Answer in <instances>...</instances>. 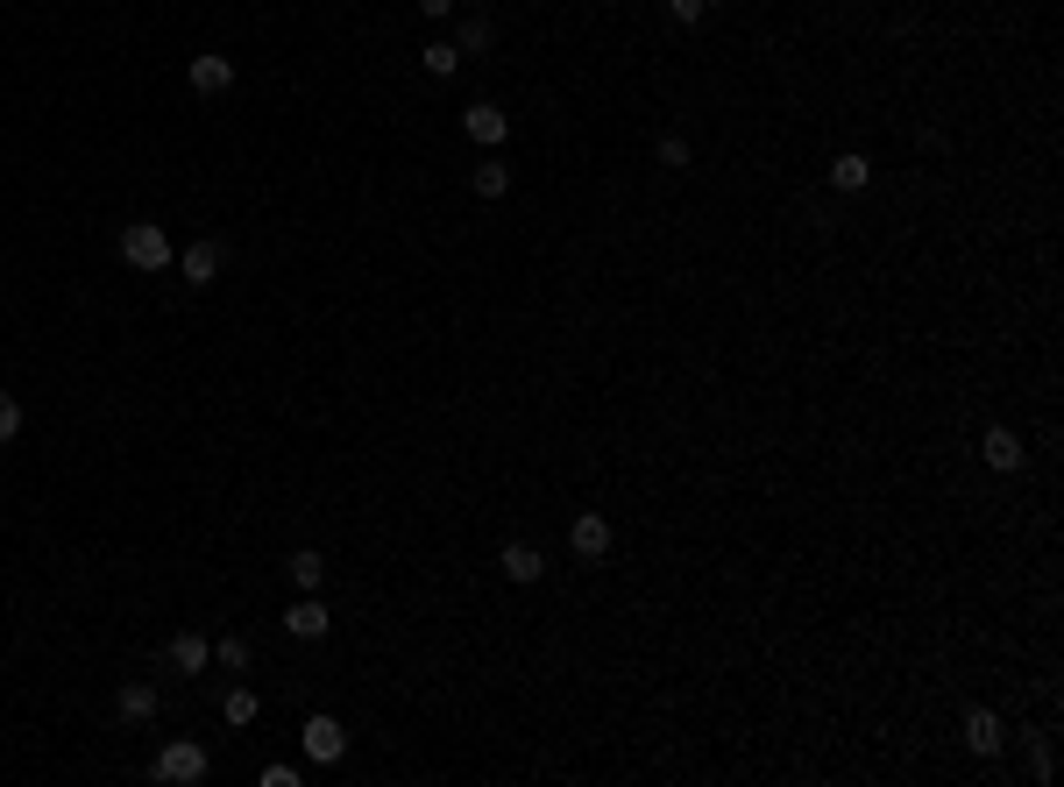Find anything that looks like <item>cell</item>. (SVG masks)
Instances as JSON below:
<instances>
[{
    "label": "cell",
    "instance_id": "cell-3",
    "mask_svg": "<svg viewBox=\"0 0 1064 787\" xmlns=\"http://www.w3.org/2000/svg\"><path fill=\"white\" fill-rule=\"evenodd\" d=\"M979 462L994 475H1022V462H1029V454H1022V433L1015 426H986L979 433Z\"/></svg>",
    "mask_w": 1064,
    "mask_h": 787
},
{
    "label": "cell",
    "instance_id": "cell-15",
    "mask_svg": "<svg viewBox=\"0 0 1064 787\" xmlns=\"http://www.w3.org/2000/svg\"><path fill=\"white\" fill-rule=\"evenodd\" d=\"M469 185H476V199H505V191H511V164L505 157H482L469 170Z\"/></svg>",
    "mask_w": 1064,
    "mask_h": 787
},
{
    "label": "cell",
    "instance_id": "cell-8",
    "mask_svg": "<svg viewBox=\"0 0 1064 787\" xmlns=\"http://www.w3.org/2000/svg\"><path fill=\"white\" fill-rule=\"evenodd\" d=\"M461 128H469V142H482V149H497L511 136V114L505 107H490V100H476L469 114H461Z\"/></svg>",
    "mask_w": 1064,
    "mask_h": 787
},
{
    "label": "cell",
    "instance_id": "cell-20",
    "mask_svg": "<svg viewBox=\"0 0 1064 787\" xmlns=\"http://www.w3.org/2000/svg\"><path fill=\"white\" fill-rule=\"evenodd\" d=\"M419 65L433 71V79H455V71H461V50H455V43H426V50H419Z\"/></svg>",
    "mask_w": 1064,
    "mask_h": 787
},
{
    "label": "cell",
    "instance_id": "cell-24",
    "mask_svg": "<svg viewBox=\"0 0 1064 787\" xmlns=\"http://www.w3.org/2000/svg\"><path fill=\"white\" fill-rule=\"evenodd\" d=\"M263 787H299V766H284V759L263 766Z\"/></svg>",
    "mask_w": 1064,
    "mask_h": 787
},
{
    "label": "cell",
    "instance_id": "cell-14",
    "mask_svg": "<svg viewBox=\"0 0 1064 787\" xmlns=\"http://www.w3.org/2000/svg\"><path fill=\"white\" fill-rule=\"evenodd\" d=\"M505 574H511L518 589H533L539 574H547V553H539V547H526V540H511V547H505Z\"/></svg>",
    "mask_w": 1064,
    "mask_h": 787
},
{
    "label": "cell",
    "instance_id": "cell-6",
    "mask_svg": "<svg viewBox=\"0 0 1064 787\" xmlns=\"http://www.w3.org/2000/svg\"><path fill=\"white\" fill-rule=\"evenodd\" d=\"M227 86H235V57H221V50H199V57H192V92L221 100Z\"/></svg>",
    "mask_w": 1064,
    "mask_h": 787
},
{
    "label": "cell",
    "instance_id": "cell-1",
    "mask_svg": "<svg viewBox=\"0 0 1064 787\" xmlns=\"http://www.w3.org/2000/svg\"><path fill=\"white\" fill-rule=\"evenodd\" d=\"M121 263L128 270H170V235L157 220H128L121 227Z\"/></svg>",
    "mask_w": 1064,
    "mask_h": 787
},
{
    "label": "cell",
    "instance_id": "cell-5",
    "mask_svg": "<svg viewBox=\"0 0 1064 787\" xmlns=\"http://www.w3.org/2000/svg\"><path fill=\"white\" fill-rule=\"evenodd\" d=\"M221 263H227V248H221V242H213V235H206V242H192V248H185V256H178V277L192 284V292H206V284H213V277H221Z\"/></svg>",
    "mask_w": 1064,
    "mask_h": 787
},
{
    "label": "cell",
    "instance_id": "cell-17",
    "mask_svg": "<svg viewBox=\"0 0 1064 787\" xmlns=\"http://www.w3.org/2000/svg\"><path fill=\"white\" fill-rule=\"evenodd\" d=\"M490 43H497L490 14H461V29H455V50H461V57H476V50H490Z\"/></svg>",
    "mask_w": 1064,
    "mask_h": 787
},
{
    "label": "cell",
    "instance_id": "cell-7",
    "mask_svg": "<svg viewBox=\"0 0 1064 787\" xmlns=\"http://www.w3.org/2000/svg\"><path fill=\"white\" fill-rule=\"evenodd\" d=\"M164 660H170V675H206V660H213V646L199 639V631H170V646H164Z\"/></svg>",
    "mask_w": 1064,
    "mask_h": 787
},
{
    "label": "cell",
    "instance_id": "cell-2",
    "mask_svg": "<svg viewBox=\"0 0 1064 787\" xmlns=\"http://www.w3.org/2000/svg\"><path fill=\"white\" fill-rule=\"evenodd\" d=\"M149 774L170 780V787H199V780H206V745H199V738H170Z\"/></svg>",
    "mask_w": 1064,
    "mask_h": 787
},
{
    "label": "cell",
    "instance_id": "cell-13",
    "mask_svg": "<svg viewBox=\"0 0 1064 787\" xmlns=\"http://www.w3.org/2000/svg\"><path fill=\"white\" fill-rule=\"evenodd\" d=\"M873 185V164L859 157V149H838V157H830V191H866Z\"/></svg>",
    "mask_w": 1064,
    "mask_h": 787
},
{
    "label": "cell",
    "instance_id": "cell-26",
    "mask_svg": "<svg viewBox=\"0 0 1064 787\" xmlns=\"http://www.w3.org/2000/svg\"><path fill=\"white\" fill-rule=\"evenodd\" d=\"M703 8H718V0H703Z\"/></svg>",
    "mask_w": 1064,
    "mask_h": 787
},
{
    "label": "cell",
    "instance_id": "cell-4",
    "mask_svg": "<svg viewBox=\"0 0 1064 787\" xmlns=\"http://www.w3.org/2000/svg\"><path fill=\"white\" fill-rule=\"evenodd\" d=\"M299 745H305V759H313V766H334L348 752V731H341V717H305Z\"/></svg>",
    "mask_w": 1064,
    "mask_h": 787
},
{
    "label": "cell",
    "instance_id": "cell-10",
    "mask_svg": "<svg viewBox=\"0 0 1064 787\" xmlns=\"http://www.w3.org/2000/svg\"><path fill=\"white\" fill-rule=\"evenodd\" d=\"M114 717H121V724H149V717H157V681H121V688H114Z\"/></svg>",
    "mask_w": 1064,
    "mask_h": 787
},
{
    "label": "cell",
    "instance_id": "cell-23",
    "mask_svg": "<svg viewBox=\"0 0 1064 787\" xmlns=\"http://www.w3.org/2000/svg\"><path fill=\"white\" fill-rule=\"evenodd\" d=\"M667 14H674V22H682V29H689V22H703V14H710V8H703V0H667Z\"/></svg>",
    "mask_w": 1064,
    "mask_h": 787
},
{
    "label": "cell",
    "instance_id": "cell-18",
    "mask_svg": "<svg viewBox=\"0 0 1064 787\" xmlns=\"http://www.w3.org/2000/svg\"><path fill=\"white\" fill-rule=\"evenodd\" d=\"M213 660H221L227 675H248V660H256V646H248L242 631H227V639H213Z\"/></svg>",
    "mask_w": 1064,
    "mask_h": 787
},
{
    "label": "cell",
    "instance_id": "cell-11",
    "mask_svg": "<svg viewBox=\"0 0 1064 787\" xmlns=\"http://www.w3.org/2000/svg\"><path fill=\"white\" fill-rule=\"evenodd\" d=\"M326 624H334V618H326V603H320V597H305V603L284 610V631H292V639H305V646L326 639Z\"/></svg>",
    "mask_w": 1064,
    "mask_h": 787
},
{
    "label": "cell",
    "instance_id": "cell-21",
    "mask_svg": "<svg viewBox=\"0 0 1064 787\" xmlns=\"http://www.w3.org/2000/svg\"><path fill=\"white\" fill-rule=\"evenodd\" d=\"M14 433H22V397H8V391H0V454L14 447Z\"/></svg>",
    "mask_w": 1064,
    "mask_h": 787
},
{
    "label": "cell",
    "instance_id": "cell-22",
    "mask_svg": "<svg viewBox=\"0 0 1064 787\" xmlns=\"http://www.w3.org/2000/svg\"><path fill=\"white\" fill-rule=\"evenodd\" d=\"M661 164L667 170H689V142L682 136H661Z\"/></svg>",
    "mask_w": 1064,
    "mask_h": 787
},
{
    "label": "cell",
    "instance_id": "cell-16",
    "mask_svg": "<svg viewBox=\"0 0 1064 787\" xmlns=\"http://www.w3.org/2000/svg\"><path fill=\"white\" fill-rule=\"evenodd\" d=\"M284 574H292V582L305 589V597H320V582H326V561H320V553H313V547H299V553H292V561H284Z\"/></svg>",
    "mask_w": 1064,
    "mask_h": 787
},
{
    "label": "cell",
    "instance_id": "cell-25",
    "mask_svg": "<svg viewBox=\"0 0 1064 787\" xmlns=\"http://www.w3.org/2000/svg\"><path fill=\"white\" fill-rule=\"evenodd\" d=\"M419 14H426V22H448V14H455V0H419Z\"/></svg>",
    "mask_w": 1064,
    "mask_h": 787
},
{
    "label": "cell",
    "instance_id": "cell-9",
    "mask_svg": "<svg viewBox=\"0 0 1064 787\" xmlns=\"http://www.w3.org/2000/svg\"><path fill=\"white\" fill-rule=\"evenodd\" d=\"M568 547L583 553V561H604V553H611V518H604V511H583V518L568 525Z\"/></svg>",
    "mask_w": 1064,
    "mask_h": 787
},
{
    "label": "cell",
    "instance_id": "cell-12",
    "mask_svg": "<svg viewBox=\"0 0 1064 787\" xmlns=\"http://www.w3.org/2000/svg\"><path fill=\"white\" fill-rule=\"evenodd\" d=\"M965 745H973L979 759H994L1000 745H1008V738H1000V717H994V709H965Z\"/></svg>",
    "mask_w": 1064,
    "mask_h": 787
},
{
    "label": "cell",
    "instance_id": "cell-19",
    "mask_svg": "<svg viewBox=\"0 0 1064 787\" xmlns=\"http://www.w3.org/2000/svg\"><path fill=\"white\" fill-rule=\"evenodd\" d=\"M256 709H263V702H256V688H242V681L221 696V717L235 724V731H242V724H256Z\"/></svg>",
    "mask_w": 1064,
    "mask_h": 787
}]
</instances>
